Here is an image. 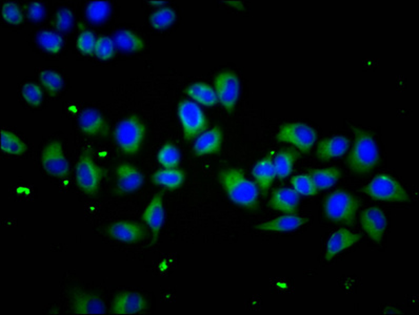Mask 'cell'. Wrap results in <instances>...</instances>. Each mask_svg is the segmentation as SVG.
Returning a JSON list of instances; mask_svg holds the SVG:
<instances>
[{
	"instance_id": "836d02e7",
	"label": "cell",
	"mask_w": 419,
	"mask_h": 315,
	"mask_svg": "<svg viewBox=\"0 0 419 315\" xmlns=\"http://www.w3.org/2000/svg\"><path fill=\"white\" fill-rule=\"evenodd\" d=\"M176 19L174 10L169 7H163L155 11L150 17V23L156 30H163L172 25Z\"/></svg>"
},
{
	"instance_id": "44dd1931",
	"label": "cell",
	"mask_w": 419,
	"mask_h": 315,
	"mask_svg": "<svg viewBox=\"0 0 419 315\" xmlns=\"http://www.w3.org/2000/svg\"><path fill=\"white\" fill-rule=\"evenodd\" d=\"M223 143V131L219 127L210 129L201 133L194 144V151L196 155H211L221 151Z\"/></svg>"
},
{
	"instance_id": "5b68a950",
	"label": "cell",
	"mask_w": 419,
	"mask_h": 315,
	"mask_svg": "<svg viewBox=\"0 0 419 315\" xmlns=\"http://www.w3.org/2000/svg\"><path fill=\"white\" fill-rule=\"evenodd\" d=\"M145 127L137 116H130L119 123L115 129V140L119 147L129 155H134L141 149L145 139Z\"/></svg>"
},
{
	"instance_id": "1f68e13d",
	"label": "cell",
	"mask_w": 419,
	"mask_h": 315,
	"mask_svg": "<svg viewBox=\"0 0 419 315\" xmlns=\"http://www.w3.org/2000/svg\"><path fill=\"white\" fill-rule=\"evenodd\" d=\"M157 160L165 169H176L181 161V153L173 143H165L157 155Z\"/></svg>"
},
{
	"instance_id": "d6986e66",
	"label": "cell",
	"mask_w": 419,
	"mask_h": 315,
	"mask_svg": "<svg viewBox=\"0 0 419 315\" xmlns=\"http://www.w3.org/2000/svg\"><path fill=\"white\" fill-rule=\"evenodd\" d=\"M79 125L81 131L89 135H105L109 131L107 121L99 111L87 109L81 113L79 118Z\"/></svg>"
},
{
	"instance_id": "e575fe53",
	"label": "cell",
	"mask_w": 419,
	"mask_h": 315,
	"mask_svg": "<svg viewBox=\"0 0 419 315\" xmlns=\"http://www.w3.org/2000/svg\"><path fill=\"white\" fill-rule=\"evenodd\" d=\"M291 183H292L293 189H295L299 195L310 197V195H315L318 193V189L316 188L309 175H295L294 178L291 180Z\"/></svg>"
},
{
	"instance_id": "603a6c76",
	"label": "cell",
	"mask_w": 419,
	"mask_h": 315,
	"mask_svg": "<svg viewBox=\"0 0 419 315\" xmlns=\"http://www.w3.org/2000/svg\"><path fill=\"white\" fill-rule=\"evenodd\" d=\"M308 219L301 218L298 215H281L279 218L269 221L267 223L258 225L257 228L265 231H274V232H287V231L296 230L303 225L308 223Z\"/></svg>"
},
{
	"instance_id": "7a4b0ae2",
	"label": "cell",
	"mask_w": 419,
	"mask_h": 315,
	"mask_svg": "<svg viewBox=\"0 0 419 315\" xmlns=\"http://www.w3.org/2000/svg\"><path fill=\"white\" fill-rule=\"evenodd\" d=\"M355 133L354 145L347 158V164L353 173L366 175L379 162V153L372 133L352 127Z\"/></svg>"
},
{
	"instance_id": "ffe728a7",
	"label": "cell",
	"mask_w": 419,
	"mask_h": 315,
	"mask_svg": "<svg viewBox=\"0 0 419 315\" xmlns=\"http://www.w3.org/2000/svg\"><path fill=\"white\" fill-rule=\"evenodd\" d=\"M299 193L292 188H279L273 193L270 200L271 208L292 215L299 204Z\"/></svg>"
},
{
	"instance_id": "83f0119b",
	"label": "cell",
	"mask_w": 419,
	"mask_h": 315,
	"mask_svg": "<svg viewBox=\"0 0 419 315\" xmlns=\"http://www.w3.org/2000/svg\"><path fill=\"white\" fill-rule=\"evenodd\" d=\"M340 171L336 167L315 169V171H310V173H309L318 191H325V189H329L334 186L335 183L340 178Z\"/></svg>"
},
{
	"instance_id": "277c9868",
	"label": "cell",
	"mask_w": 419,
	"mask_h": 315,
	"mask_svg": "<svg viewBox=\"0 0 419 315\" xmlns=\"http://www.w3.org/2000/svg\"><path fill=\"white\" fill-rule=\"evenodd\" d=\"M361 191L370 195L374 200L387 201V202L409 201V195L404 186L387 173H382L375 177L370 184L365 186Z\"/></svg>"
},
{
	"instance_id": "f546056e",
	"label": "cell",
	"mask_w": 419,
	"mask_h": 315,
	"mask_svg": "<svg viewBox=\"0 0 419 315\" xmlns=\"http://www.w3.org/2000/svg\"><path fill=\"white\" fill-rule=\"evenodd\" d=\"M1 149L10 155H21L27 151V145L9 131H1Z\"/></svg>"
},
{
	"instance_id": "d590c367",
	"label": "cell",
	"mask_w": 419,
	"mask_h": 315,
	"mask_svg": "<svg viewBox=\"0 0 419 315\" xmlns=\"http://www.w3.org/2000/svg\"><path fill=\"white\" fill-rule=\"evenodd\" d=\"M95 55L101 61H109L115 56V43L111 38L107 36H101L97 38L95 45Z\"/></svg>"
},
{
	"instance_id": "ac0fdd59",
	"label": "cell",
	"mask_w": 419,
	"mask_h": 315,
	"mask_svg": "<svg viewBox=\"0 0 419 315\" xmlns=\"http://www.w3.org/2000/svg\"><path fill=\"white\" fill-rule=\"evenodd\" d=\"M143 220L153 232V242H156L165 221V209H163L161 193H159L152 199L145 213H143Z\"/></svg>"
},
{
	"instance_id": "b9f144b4",
	"label": "cell",
	"mask_w": 419,
	"mask_h": 315,
	"mask_svg": "<svg viewBox=\"0 0 419 315\" xmlns=\"http://www.w3.org/2000/svg\"><path fill=\"white\" fill-rule=\"evenodd\" d=\"M225 3H227V5L234 6V8H238L237 6H239L241 9H243V3H241V1H225Z\"/></svg>"
},
{
	"instance_id": "d4e9b609",
	"label": "cell",
	"mask_w": 419,
	"mask_h": 315,
	"mask_svg": "<svg viewBox=\"0 0 419 315\" xmlns=\"http://www.w3.org/2000/svg\"><path fill=\"white\" fill-rule=\"evenodd\" d=\"M185 93L205 107H214L218 102L216 91L207 83H196L190 85Z\"/></svg>"
},
{
	"instance_id": "d6a6232c",
	"label": "cell",
	"mask_w": 419,
	"mask_h": 315,
	"mask_svg": "<svg viewBox=\"0 0 419 315\" xmlns=\"http://www.w3.org/2000/svg\"><path fill=\"white\" fill-rule=\"evenodd\" d=\"M39 79H41V83L47 89L48 93L53 97L59 95L65 87L63 77L57 72L43 71L39 74Z\"/></svg>"
},
{
	"instance_id": "4316f807",
	"label": "cell",
	"mask_w": 419,
	"mask_h": 315,
	"mask_svg": "<svg viewBox=\"0 0 419 315\" xmlns=\"http://www.w3.org/2000/svg\"><path fill=\"white\" fill-rule=\"evenodd\" d=\"M115 47L123 52H139L145 47L143 39L129 30H121L114 36Z\"/></svg>"
},
{
	"instance_id": "ab89813d",
	"label": "cell",
	"mask_w": 419,
	"mask_h": 315,
	"mask_svg": "<svg viewBox=\"0 0 419 315\" xmlns=\"http://www.w3.org/2000/svg\"><path fill=\"white\" fill-rule=\"evenodd\" d=\"M56 29L61 32H69L73 25V13L69 9H61L55 16Z\"/></svg>"
},
{
	"instance_id": "2e32d148",
	"label": "cell",
	"mask_w": 419,
	"mask_h": 315,
	"mask_svg": "<svg viewBox=\"0 0 419 315\" xmlns=\"http://www.w3.org/2000/svg\"><path fill=\"white\" fill-rule=\"evenodd\" d=\"M360 238V235L352 232L348 229L340 228L335 231L327 245L326 255H325L327 262H330L337 254L356 244Z\"/></svg>"
},
{
	"instance_id": "3957f363",
	"label": "cell",
	"mask_w": 419,
	"mask_h": 315,
	"mask_svg": "<svg viewBox=\"0 0 419 315\" xmlns=\"http://www.w3.org/2000/svg\"><path fill=\"white\" fill-rule=\"evenodd\" d=\"M360 204L359 199L348 191H337L327 195L323 209L329 220L353 226Z\"/></svg>"
},
{
	"instance_id": "ba28073f",
	"label": "cell",
	"mask_w": 419,
	"mask_h": 315,
	"mask_svg": "<svg viewBox=\"0 0 419 315\" xmlns=\"http://www.w3.org/2000/svg\"><path fill=\"white\" fill-rule=\"evenodd\" d=\"M179 120L187 140H192L207 127V120L201 107L193 101L185 100L178 107Z\"/></svg>"
},
{
	"instance_id": "9a60e30c",
	"label": "cell",
	"mask_w": 419,
	"mask_h": 315,
	"mask_svg": "<svg viewBox=\"0 0 419 315\" xmlns=\"http://www.w3.org/2000/svg\"><path fill=\"white\" fill-rule=\"evenodd\" d=\"M350 141L344 135H335L319 141L316 155L319 160L327 162L343 157L348 151Z\"/></svg>"
},
{
	"instance_id": "74e56055",
	"label": "cell",
	"mask_w": 419,
	"mask_h": 315,
	"mask_svg": "<svg viewBox=\"0 0 419 315\" xmlns=\"http://www.w3.org/2000/svg\"><path fill=\"white\" fill-rule=\"evenodd\" d=\"M96 38L91 31H83L77 39V47L85 55H93L95 53Z\"/></svg>"
},
{
	"instance_id": "4dcf8cb0",
	"label": "cell",
	"mask_w": 419,
	"mask_h": 315,
	"mask_svg": "<svg viewBox=\"0 0 419 315\" xmlns=\"http://www.w3.org/2000/svg\"><path fill=\"white\" fill-rule=\"evenodd\" d=\"M111 13V6L108 1H92L88 5L85 14L93 23H101L107 21Z\"/></svg>"
},
{
	"instance_id": "7bdbcfd3",
	"label": "cell",
	"mask_w": 419,
	"mask_h": 315,
	"mask_svg": "<svg viewBox=\"0 0 419 315\" xmlns=\"http://www.w3.org/2000/svg\"><path fill=\"white\" fill-rule=\"evenodd\" d=\"M151 6H163L165 5V1H150Z\"/></svg>"
},
{
	"instance_id": "f1b7e54d",
	"label": "cell",
	"mask_w": 419,
	"mask_h": 315,
	"mask_svg": "<svg viewBox=\"0 0 419 315\" xmlns=\"http://www.w3.org/2000/svg\"><path fill=\"white\" fill-rule=\"evenodd\" d=\"M36 41L39 47L51 54L59 53L63 45V37L59 34L51 31L39 32Z\"/></svg>"
},
{
	"instance_id": "52a82bcc",
	"label": "cell",
	"mask_w": 419,
	"mask_h": 315,
	"mask_svg": "<svg viewBox=\"0 0 419 315\" xmlns=\"http://www.w3.org/2000/svg\"><path fill=\"white\" fill-rule=\"evenodd\" d=\"M316 139V131L306 123L301 122L285 123L277 133V140L290 143L305 153L310 151Z\"/></svg>"
},
{
	"instance_id": "8992f818",
	"label": "cell",
	"mask_w": 419,
	"mask_h": 315,
	"mask_svg": "<svg viewBox=\"0 0 419 315\" xmlns=\"http://www.w3.org/2000/svg\"><path fill=\"white\" fill-rule=\"evenodd\" d=\"M103 175L105 171L95 164L92 159L91 153L85 151L79 158V163L76 166V181L79 188L88 195H96Z\"/></svg>"
},
{
	"instance_id": "6da1fadb",
	"label": "cell",
	"mask_w": 419,
	"mask_h": 315,
	"mask_svg": "<svg viewBox=\"0 0 419 315\" xmlns=\"http://www.w3.org/2000/svg\"><path fill=\"white\" fill-rule=\"evenodd\" d=\"M219 180L233 202L251 210L257 208L258 186L252 181L247 180L243 171L235 169H225L219 175Z\"/></svg>"
},
{
	"instance_id": "5bb4252c",
	"label": "cell",
	"mask_w": 419,
	"mask_h": 315,
	"mask_svg": "<svg viewBox=\"0 0 419 315\" xmlns=\"http://www.w3.org/2000/svg\"><path fill=\"white\" fill-rule=\"evenodd\" d=\"M108 233L114 240L127 244L141 242L147 235V231L141 224L129 221L113 223L108 228Z\"/></svg>"
},
{
	"instance_id": "60d3db41",
	"label": "cell",
	"mask_w": 419,
	"mask_h": 315,
	"mask_svg": "<svg viewBox=\"0 0 419 315\" xmlns=\"http://www.w3.org/2000/svg\"><path fill=\"white\" fill-rule=\"evenodd\" d=\"M28 16L33 21H38L43 19L45 16V8L41 3H33L29 6L28 9Z\"/></svg>"
},
{
	"instance_id": "e0dca14e",
	"label": "cell",
	"mask_w": 419,
	"mask_h": 315,
	"mask_svg": "<svg viewBox=\"0 0 419 315\" xmlns=\"http://www.w3.org/2000/svg\"><path fill=\"white\" fill-rule=\"evenodd\" d=\"M117 191L119 193H130L143 186V173L133 165L123 163L116 169Z\"/></svg>"
},
{
	"instance_id": "8fae6325",
	"label": "cell",
	"mask_w": 419,
	"mask_h": 315,
	"mask_svg": "<svg viewBox=\"0 0 419 315\" xmlns=\"http://www.w3.org/2000/svg\"><path fill=\"white\" fill-rule=\"evenodd\" d=\"M360 224L373 242L377 244L382 242L388 227V220L382 209L376 206L365 209L361 213Z\"/></svg>"
},
{
	"instance_id": "cb8c5ba5",
	"label": "cell",
	"mask_w": 419,
	"mask_h": 315,
	"mask_svg": "<svg viewBox=\"0 0 419 315\" xmlns=\"http://www.w3.org/2000/svg\"><path fill=\"white\" fill-rule=\"evenodd\" d=\"M299 158V153L293 149H283L275 155L274 163L276 177L280 180L287 178L292 173L293 165Z\"/></svg>"
},
{
	"instance_id": "8d00e7d4",
	"label": "cell",
	"mask_w": 419,
	"mask_h": 315,
	"mask_svg": "<svg viewBox=\"0 0 419 315\" xmlns=\"http://www.w3.org/2000/svg\"><path fill=\"white\" fill-rule=\"evenodd\" d=\"M21 94L25 100L32 107H41L43 103V93L39 85L35 83H27L21 89Z\"/></svg>"
},
{
	"instance_id": "7c38bea8",
	"label": "cell",
	"mask_w": 419,
	"mask_h": 315,
	"mask_svg": "<svg viewBox=\"0 0 419 315\" xmlns=\"http://www.w3.org/2000/svg\"><path fill=\"white\" fill-rule=\"evenodd\" d=\"M147 302L143 295L133 291H123L115 296L112 305L114 314H136L145 312Z\"/></svg>"
},
{
	"instance_id": "484cf974",
	"label": "cell",
	"mask_w": 419,
	"mask_h": 315,
	"mask_svg": "<svg viewBox=\"0 0 419 315\" xmlns=\"http://www.w3.org/2000/svg\"><path fill=\"white\" fill-rule=\"evenodd\" d=\"M185 179V173L181 169H165L157 171L153 175V182L161 185L167 189H177L183 185Z\"/></svg>"
},
{
	"instance_id": "9c48e42d",
	"label": "cell",
	"mask_w": 419,
	"mask_h": 315,
	"mask_svg": "<svg viewBox=\"0 0 419 315\" xmlns=\"http://www.w3.org/2000/svg\"><path fill=\"white\" fill-rule=\"evenodd\" d=\"M214 85L219 102L227 111H232L238 100L241 91L236 74L231 71L221 72L215 78Z\"/></svg>"
},
{
	"instance_id": "30bf717a",
	"label": "cell",
	"mask_w": 419,
	"mask_h": 315,
	"mask_svg": "<svg viewBox=\"0 0 419 315\" xmlns=\"http://www.w3.org/2000/svg\"><path fill=\"white\" fill-rule=\"evenodd\" d=\"M41 162L45 171L53 177L63 178L69 173V162L59 141H52L45 147L41 155Z\"/></svg>"
},
{
	"instance_id": "7402d4cb",
	"label": "cell",
	"mask_w": 419,
	"mask_h": 315,
	"mask_svg": "<svg viewBox=\"0 0 419 315\" xmlns=\"http://www.w3.org/2000/svg\"><path fill=\"white\" fill-rule=\"evenodd\" d=\"M253 175H254L257 186L260 188L263 195H265L267 191L270 189L271 185H272L273 181L276 177V171H275L271 153L263 158V160L259 161L255 165L254 169H253Z\"/></svg>"
},
{
	"instance_id": "f35d334b",
	"label": "cell",
	"mask_w": 419,
	"mask_h": 315,
	"mask_svg": "<svg viewBox=\"0 0 419 315\" xmlns=\"http://www.w3.org/2000/svg\"><path fill=\"white\" fill-rule=\"evenodd\" d=\"M3 17L7 23L11 25H21L23 23V15L15 3H6L3 7Z\"/></svg>"
},
{
	"instance_id": "4fadbf2b",
	"label": "cell",
	"mask_w": 419,
	"mask_h": 315,
	"mask_svg": "<svg viewBox=\"0 0 419 315\" xmlns=\"http://www.w3.org/2000/svg\"><path fill=\"white\" fill-rule=\"evenodd\" d=\"M72 311L75 314H105V303L97 295L85 291H75L72 294Z\"/></svg>"
}]
</instances>
